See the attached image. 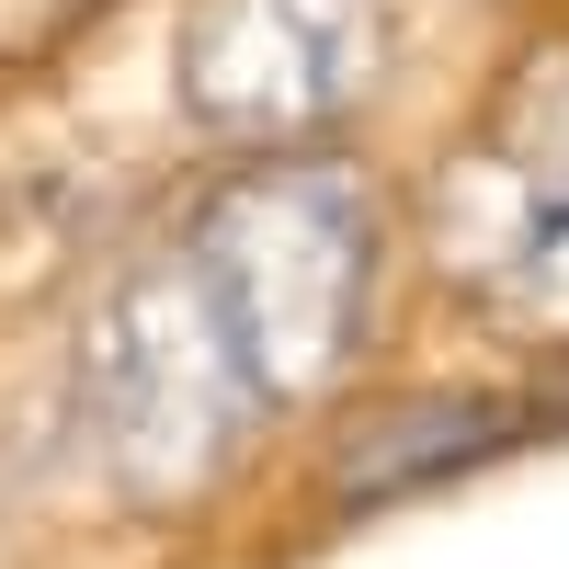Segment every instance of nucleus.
<instances>
[{
	"label": "nucleus",
	"instance_id": "f257e3e1",
	"mask_svg": "<svg viewBox=\"0 0 569 569\" xmlns=\"http://www.w3.org/2000/svg\"><path fill=\"white\" fill-rule=\"evenodd\" d=\"M171 240L217 284L240 365L262 376L273 410H319L353 388L399 273V194L376 182V160H353L342 137L330 149H240L194 182Z\"/></svg>",
	"mask_w": 569,
	"mask_h": 569
},
{
	"label": "nucleus",
	"instance_id": "f03ea898",
	"mask_svg": "<svg viewBox=\"0 0 569 569\" xmlns=\"http://www.w3.org/2000/svg\"><path fill=\"white\" fill-rule=\"evenodd\" d=\"M69 388H80V433L103 456V479L137 512L206 501L284 421L262 399V376L240 365V330H228L217 284L194 273L182 240H149L103 273V297L80 319V353H69Z\"/></svg>",
	"mask_w": 569,
	"mask_h": 569
},
{
	"label": "nucleus",
	"instance_id": "7ed1b4c3",
	"mask_svg": "<svg viewBox=\"0 0 569 569\" xmlns=\"http://www.w3.org/2000/svg\"><path fill=\"white\" fill-rule=\"evenodd\" d=\"M160 69L217 160L330 149L399 69V0H182Z\"/></svg>",
	"mask_w": 569,
	"mask_h": 569
},
{
	"label": "nucleus",
	"instance_id": "20e7f679",
	"mask_svg": "<svg viewBox=\"0 0 569 569\" xmlns=\"http://www.w3.org/2000/svg\"><path fill=\"white\" fill-rule=\"evenodd\" d=\"M433 273L467 297L512 308L525 284L569 251V23L525 34L490 80L479 126L445 149L433 206H421Z\"/></svg>",
	"mask_w": 569,
	"mask_h": 569
},
{
	"label": "nucleus",
	"instance_id": "39448f33",
	"mask_svg": "<svg viewBox=\"0 0 569 569\" xmlns=\"http://www.w3.org/2000/svg\"><path fill=\"white\" fill-rule=\"evenodd\" d=\"M558 421H569V399H547V388H399V399H365L330 433L319 490H330V512H376V501L479 479V467L525 456Z\"/></svg>",
	"mask_w": 569,
	"mask_h": 569
}]
</instances>
